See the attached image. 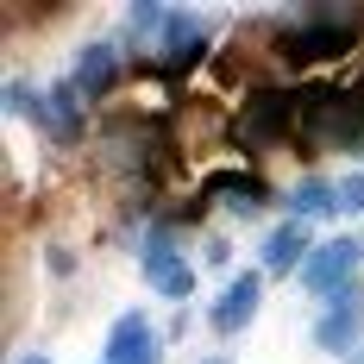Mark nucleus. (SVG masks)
Wrapping results in <instances>:
<instances>
[{
	"mask_svg": "<svg viewBox=\"0 0 364 364\" xmlns=\"http://www.w3.org/2000/svg\"><path fill=\"white\" fill-rule=\"evenodd\" d=\"M145 283L157 295H170V301H182V295L195 289V270L182 264V252L170 245V239H151L145 245Z\"/></svg>",
	"mask_w": 364,
	"mask_h": 364,
	"instance_id": "6e6552de",
	"label": "nucleus"
},
{
	"mask_svg": "<svg viewBox=\"0 0 364 364\" xmlns=\"http://www.w3.org/2000/svg\"><path fill=\"white\" fill-rule=\"evenodd\" d=\"M208 195H226L239 214H252L257 201H264V188H257L252 176H232V170H220V176H208Z\"/></svg>",
	"mask_w": 364,
	"mask_h": 364,
	"instance_id": "ddd939ff",
	"label": "nucleus"
},
{
	"mask_svg": "<svg viewBox=\"0 0 364 364\" xmlns=\"http://www.w3.org/2000/svg\"><path fill=\"white\" fill-rule=\"evenodd\" d=\"M358 257H364L358 239H333V245H314V257L301 264V289H314V295H339V289H352V277H358Z\"/></svg>",
	"mask_w": 364,
	"mask_h": 364,
	"instance_id": "20e7f679",
	"label": "nucleus"
},
{
	"mask_svg": "<svg viewBox=\"0 0 364 364\" xmlns=\"http://www.w3.org/2000/svg\"><path fill=\"white\" fill-rule=\"evenodd\" d=\"M358 26H364L358 6H314L301 26H289L283 50H289L295 63H308V57H346L352 38H358Z\"/></svg>",
	"mask_w": 364,
	"mask_h": 364,
	"instance_id": "f03ea898",
	"label": "nucleus"
},
{
	"mask_svg": "<svg viewBox=\"0 0 364 364\" xmlns=\"http://www.w3.org/2000/svg\"><path fill=\"white\" fill-rule=\"evenodd\" d=\"M257 301H264V277H257V270L232 277V283H226V295L214 301V314H208V321H214V333H245V327H252V314H257Z\"/></svg>",
	"mask_w": 364,
	"mask_h": 364,
	"instance_id": "0eeeda50",
	"label": "nucleus"
},
{
	"mask_svg": "<svg viewBox=\"0 0 364 364\" xmlns=\"http://www.w3.org/2000/svg\"><path fill=\"white\" fill-rule=\"evenodd\" d=\"M295 113H301V95H283V88H257L252 101L239 107V119H232V145L239 151H270L289 139Z\"/></svg>",
	"mask_w": 364,
	"mask_h": 364,
	"instance_id": "7ed1b4c3",
	"label": "nucleus"
},
{
	"mask_svg": "<svg viewBox=\"0 0 364 364\" xmlns=\"http://www.w3.org/2000/svg\"><path fill=\"white\" fill-rule=\"evenodd\" d=\"M201 364H226V358H201Z\"/></svg>",
	"mask_w": 364,
	"mask_h": 364,
	"instance_id": "a211bd4d",
	"label": "nucleus"
},
{
	"mask_svg": "<svg viewBox=\"0 0 364 364\" xmlns=\"http://www.w3.org/2000/svg\"><path fill=\"white\" fill-rule=\"evenodd\" d=\"M201 50H208V32H201L195 19H182V13H170V26L151 38V63H157V70H188Z\"/></svg>",
	"mask_w": 364,
	"mask_h": 364,
	"instance_id": "423d86ee",
	"label": "nucleus"
},
{
	"mask_svg": "<svg viewBox=\"0 0 364 364\" xmlns=\"http://www.w3.org/2000/svg\"><path fill=\"white\" fill-rule=\"evenodd\" d=\"M358 333H364V289L352 283V289L327 295V314L314 321V346L346 358V346H358Z\"/></svg>",
	"mask_w": 364,
	"mask_h": 364,
	"instance_id": "39448f33",
	"label": "nucleus"
},
{
	"mask_svg": "<svg viewBox=\"0 0 364 364\" xmlns=\"http://www.w3.org/2000/svg\"><path fill=\"white\" fill-rule=\"evenodd\" d=\"M346 364H364V346H358V352H352V358H346Z\"/></svg>",
	"mask_w": 364,
	"mask_h": 364,
	"instance_id": "dca6fc26",
	"label": "nucleus"
},
{
	"mask_svg": "<svg viewBox=\"0 0 364 364\" xmlns=\"http://www.w3.org/2000/svg\"><path fill=\"white\" fill-rule=\"evenodd\" d=\"M38 126H44L50 139H75V132H82V95H75V82L44 88V101H38Z\"/></svg>",
	"mask_w": 364,
	"mask_h": 364,
	"instance_id": "9d476101",
	"label": "nucleus"
},
{
	"mask_svg": "<svg viewBox=\"0 0 364 364\" xmlns=\"http://www.w3.org/2000/svg\"><path fill=\"white\" fill-rule=\"evenodd\" d=\"M308 257H314V252H308V226H301V220H283V226L264 239V270H277V277L301 270Z\"/></svg>",
	"mask_w": 364,
	"mask_h": 364,
	"instance_id": "9b49d317",
	"label": "nucleus"
},
{
	"mask_svg": "<svg viewBox=\"0 0 364 364\" xmlns=\"http://www.w3.org/2000/svg\"><path fill=\"white\" fill-rule=\"evenodd\" d=\"M314 214H333V188L308 176V182L289 188V220H314Z\"/></svg>",
	"mask_w": 364,
	"mask_h": 364,
	"instance_id": "4468645a",
	"label": "nucleus"
},
{
	"mask_svg": "<svg viewBox=\"0 0 364 364\" xmlns=\"http://www.w3.org/2000/svg\"><path fill=\"white\" fill-rule=\"evenodd\" d=\"M19 364H50V358H19Z\"/></svg>",
	"mask_w": 364,
	"mask_h": 364,
	"instance_id": "f3484780",
	"label": "nucleus"
},
{
	"mask_svg": "<svg viewBox=\"0 0 364 364\" xmlns=\"http://www.w3.org/2000/svg\"><path fill=\"white\" fill-rule=\"evenodd\" d=\"M113 82V44H88L75 57V95H101Z\"/></svg>",
	"mask_w": 364,
	"mask_h": 364,
	"instance_id": "f8f14e48",
	"label": "nucleus"
},
{
	"mask_svg": "<svg viewBox=\"0 0 364 364\" xmlns=\"http://www.w3.org/2000/svg\"><path fill=\"white\" fill-rule=\"evenodd\" d=\"M107 364H157V327L145 314H119L107 333Z\"/></svg>",
	"mask_w": 364,
	"mask_h": 364,
	"instance_id": "1a4fd4ad",
	"label": "nucleus"
},
{
	"mask_svg": "<svg viewBox=\"0 0 364 364\" xmlns=\"http://www.w3.org/2000/svg\"><path fill=\"white\" fill-rule=\"evenodd\" d=\"M358 101H364V88H358Z\"/></svg>",
	"mask_w": 364,
	"mask_h": 364,
	"instance_id": "6ab92c4d",
	"label": "nucleus"
},
{
	"mask_svg": "<svg viewBox=\"0 0 364 364\" xmlns=\"http://www.w3.org/2000/svg\"><path fill=\"white\" fill-rule=\"evenodd\" d=\"M333 214H364V176H346L333 188Z\"/></svg>",
	"mask_w": 364,
	"mask_h": 364,
	"instance_id": "2eb2a0df",
	"label": "nucleus"
},
{
	"mask_svg": "<svg viewBox=\"0 0 364 364\" xmlns=\"http://www.w3.org/2000/svg\"><path fill=\"white\" fill-rule=\"evenodd\" d=\"M301 139L364 151V101L346 88H301Z\"/></svg>",
	"mask_w": 364,
	"mask_h": 364,
	"instance_id": "f257e3e1",
	"label": "nucleus"
}]
</instances>
